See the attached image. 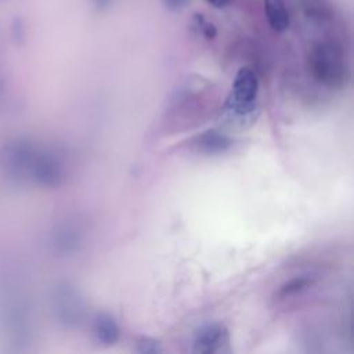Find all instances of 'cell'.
<instances>
[{
  "label": "cell",
  "instance_id": "obj_11",
  "mask_svg": "<svg viewBox=\"0 0 354 354\" xmlns=\"http://www.w3.org/2000/svg\"><path fill=\"white\" fill-rule=\"evenodd\" d=\"M136 344H137V351H140V353L155 354V353L162 351L160 343L152 337H140Z\"/></svg>",
  "mask_w": 354,
  "mask_h": 354
},
{
  "label": "cell",
  "instance_id": "obj_5",
  "mask_svg": "<svg viewBox=\"0 0 354 354\" xmlns=\"http://www.w3.org/2000/svg\"><path fill=\"white\" fill-rule=\"evenodd\" d=\"M228 343V330L221 324H210L201 328L194 336V350L198 353H217Z\"/></svg>",
  "mask_w": 354,
  "mask_h": 354
},
{
  "label": "cell",
  "instance_id": "obj_12",
  "mask_svg": "<svg viewBox=\"0 0 354 354\" xmlns=\"http://www.w3.org/2000/svg\"><path fill=\"white\" fill-rule=\"evenodd\" d=\"M188 0H162L163 6L170 11H178L181 10Z\"/></svg>",
  "mask_w": 354,
  "mask_h": 354
},
{
  "label": "cell",
  "instance_id": "obj_6",
  "mask_svg": "<svg viewBox=\"0 0 354 354\" xmlns=\"http://www.w3.org/2000/svg\"><path fill=\"white\" fill-rule=\"evenodd\" d=\"M84 241V231L79 224L66 223L58 227L54 234L53 245L61 253H73L79 250Z\"/></svg>",
  "mask_w": 354,
  "mask_h": 354
},
{
  "label": "cell",
  "instance_id": "obj_14",
  "mask_svg": "<svg viewBox=\"0 0 354 354\" xmlns=\"http://www.w3.org/2000/svg\"><path fill=\"white\" fill-rule=\"evenodd\" d=\"M94 1H95V6H97V7L102 8V7H106L111 0H94Z\"/></svg>",
  "mask_w": 354,
  "mask_h": 354
},
{
  "label": "cell",
  "instance_id": "obj_9",
  "mask_svg": "<svg viewBox=\"0 0 354 354\" xmlns=\"http://www.w3.org/2000/svg\"><path fill=\"white\" fill-rule=\"evenodd\" d=\"M93 329L97 340L105 346L115 344L120 335L116 321L109 314H98L94 319Z\"/></svg>",
  "mask_w": 354,
  "mask_h": 354
},
{
  "label": "cell",
  "instance_id": "obj_2",
  "mask_svg": "<svg viewBox=\"0 0 354 354\" xmlns=\"http://www.w3.org/2000/svg\"><path fill=\"white\" fill-rule=\"evenodd\" d=\"M307 64L313 77L328 88H342L350 77L344 53L333 41L315 43L308 51Z\"/></svg>",
  "mask_w": 354,
  "mask_h": 354
},
{
  "label": "cell",
  "instance_id": "obj_13",
  "mask_svg": "<svg viewBox=\"0 0 354 354\" xmlns=\"http://www.w3.org/2000/svg\"><path fill=\"white\" fill-rule=\"evenodd\" d=\"M210 6H213L214 8H223L225 6H228L232 0H206Z\"/></svg>",
  "mask_w": 354,
  "mask_h": 354
},
{
  "label": "cell",
  "instance_id": "obj_10",
  "mask_svg": "<svg viewBox=\"0 0 354 354\" xmlns=\"http://www.w3.org/2000/svg\"><path fill=\"white\" fill-rule=\"evenodd\" d=\"M311 283H313V279L308 275H301V277L292 278V279H289L288 282H285L283 285L279 286L275 296L278 297V300H285L288 297H293V296L300 295L304 290H307L311 286Z\"/></svg>",
  "mask_w": 354,
  "mask_h": 354
},
{
  "label": "cell",
  "instance_id": "obj_7",
  "mask_svg": "<svg viewBox=\"0 0 354 354\" xmlns=\"http://www.w3.org/2000/svg\"><path fill=\"white\" fill-rule=\"evenodd\" d=\"M231 145H232L231 138L217 130L203 131L202 134H199L194 138V147L199 152L207 153V155L223 153V152L228 151L231 148Z\"/></svg>",
  "mask_w": 354,
  "mask_h": 354
},
{
  "label": "cell",
  "instance_id": "obj_8",
  "mask_svg": "<svg viewBox=\"0 0 354 354\" xmlns=\"http://www.w3.org/2000/svg\"><path fill=\"white\" fill-rule=\"evenodd\" d=\"M264 14L274 32H285L290 25V17L283 0H264Z\"/></svg>",
  "mask_w": 354,
  "mask_h": 354
},
{
  "label": "cell",
  "instance_id": "obj_1",
  "mask_svg": "<svg viewBox=\"0 0 354 354\" xmlns=\"http://www.w3.org/2000/svg\"><path fill=\"white\" fill-rule=\"evenodd\" d=\"M12 166L28 174L37 185L54 188L62 184L66 173L59 153L21 144L11 152Z\"/></svg>",
  "mask_w": 354,
  "mask_h": 354
},
{
  "label": "cell",
  "instance_id": "obj_4",
  "mask_svg": "<svg viewBox=\"0 0 354 354\" xmlns=\"http://www.w3.org/2000/svg\"><path fill=\"white\" fill-rule=\"evenodd\" d=\"M54 307L58 319L68 326L77 325L84 314L83 299L79 290H76L75 286L69 283H64L57 289L54 297Z\"/></svg>",
  "mask_w": 354,
  "mask_h": 354
},
{
  "label": "cell",
  "instance_id": "obj_3",
  "mask_svg": "<svg viewBox=\"0 0 354 354\" xmlns=\"http://www.w3.org/2000/svg\"><path fill=\"white\" fill-rule=\"evenodd\" d=\"M259 91V79L250 68H241L232 84L231 106L236 113H248L253 108Z\"/></svg>",
  "mask_w": 354,
  "mask_h": 354
}]
</instances>
